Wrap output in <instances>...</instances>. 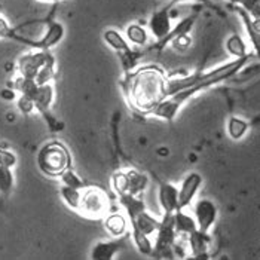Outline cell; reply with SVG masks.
Listing matches in <instances>:
<instances>
[{
  "instance_id": "3957f363",
  "label": "cell",
  "mask_w": 260,
  "mask_h": 260,
  "mask_svg": "<svg viewBox=\"0 0 260 260\" xmlns=\"http://www.w3.org/2000/svg\"><path fill=\"white\" fill-rule=\"evenodd\" d=\"M78 213L88 219H104L110 213V198L107 192L97 186L82 189Z\"/></svg>"
},
{
  "instance_id": "d6986e66",
  "label": "cell",
  "mask_w": 260,
  "mask_h": 260,
  "mask_svg": "<svg viewBox=\"0 0 260 260\" xmlns=\"http://www.w3.org/2000/svg\"><path fill=\"white\" fill-rule=\"evenodd\" d=\"M118 200H119L122 208L125 210V214H126L129 221L133 220L139 213H141L143 210H146V204L141 200V197H136V195L125 192V193L118 195Z\"/></svg>"
},
{
  "instance_id": "4dcf8cb0",
  "label": "cell",
  "mask_w": 260,
  "mask_h": 260,
  "mask_svg": "<svg viewBox=\"0 0 260 260\" xmlns=\"http://www.w3.org/2000/svg\"><path fill=\"white\" fill-rule=\"evenodd\" d=\"M11 35H12V28H11L9 22L5 20L3 17H0V39L11 38Z\"/></svg>"
},
{
  "instance_id": "e0dca14e",
  "label": "cell",
  "mask_w": 260,
  "mask_h": 260,
  "mask_svg": "<svg viewBox=\"0 0 260 260\" xmlns=\"http://www.w3.org/2000/svg\"><path fill=\"white\" fill-rule=\"evenodd\" d=\"M123 36L128 40L129 45H133L136 48L146 46L150 40V35H149L147 28L139 22H129L123 30Z\"/></svg>"
},
{
  "instance_id": "83f0119b",
  "label": "cell",
  "mask_w": 260,
  "mask_h": 260,
  "mask_svg": "<svg viewBox=\"0 0 260 260\" xmlns=\"http://www.w3.org/2000/svg\"><path fill=\"white\" fill-rule=\"evenodd\" d=\"M231 2L238 5L245 12H248L254 20L260 18V0H231Z\"/></svg>"
},
{
  "instance_id": "ffe728a7",
  "label": "cell",
  "mask_w": 260,
  "mask_h": 260,
  "mask_svg": "<svg viewBox=\"0 0 260 260\" xmlns=\"http://www.w3.org/2000/svg\"><path fill=\"white\" fill-rule=\"evenodd\" d=\"M126 176H128V193L141 197V193L149 186V177L136 168L126 170Z\"/></svg>"
},
{
  "instance_id": "d4e9b609",
  "label": "cell",
  "mask_w": 260,
  "mask_h": 260,
  "mask_svg": "<svg viewBox=\"0 0 260 260\" xmlns=\"http://www.w3.org/2000/svg\"><path fill=\"white\" fill-rule=\"evenodd\" d=\"M15 186V176L12 168L0 165V193L9 195Z\"/></svg>"
},
{
  "instance_id": "5bb4252c",
  "label": "cell",
  "mask_w": 260,
  "mask_h": 260,
  "mask_svg": "<svg viewBox=\"0 0 260 260\" xmlns=\"http://www.w3.org/2000/svg\"><path fill=\"white\" fill-rule=\"evenodd\" d=\"M104 229L112 238H123L128 232V219L119 211L109 213L104 219Z\"/></svg>"
},
{
  "instance_id": "ac0fdd59",
  "label": "cell",
  "mask_w": 260,
  "mask_h": 260,
  "mask_svg": "<svg viewBox=\"0 0 260 260\" xmlns=\"http://www.w3.org/2000/svg\"><path fill=\"white\" fill-rule=\"evenodd\" d=\"M186 210L187 208H180V210L174 211V214H173V217H174V229H176V234L179 237H187L195 229H198L193 216L190 213H187Z\"/></svg>"
},
{
  "instance_id": "ba28073f",
  "label": "cell",
  "mask_w": 260,
  "mask_h": 260,
  "mask_svg": "<svg viewBox=\"0 0 260 260\" xmlns=\"http://www.w3.org/2000/svg\"><path fill=\"white\" fill-rule=\"evenodd\" d=\"M202 184H204V179L198 171L189 173L181 180L180 187H179V210L189 208L192 205V202L197 198Z\"/></svg>"
},
{
  "instance_id": "2e32d148",
  "label": "cell",
  "mask_w": 260,
  "mask_h": 260,
  "mask_svg": "<svg viewBox=\"0 0 260 260\" xmlns=\"http://www.w3.org/2000/svg\"><path fill=\"white\" fill-rule=\"evenodd\" d=\"M238 14H240L241 20H242V24L245 25V31H247V36H248V40H250V45L253 46L254 52L257 54L259 52V46H260V22L259 20H254L248 12H245L242 8H237Z\"/></svg>"
},
{
  "instance_id": "30bf717a",
  "label": "cell",
  "mask_w": 260,
  "mask_h": 260,
  "mask_svg": "<svg viewBox=\"0 0 260 260\" xmlns=\"http://www.w3.org/2000/svg\"><path fill=\"white\" fill-rule=\"evenodd\" d=\"M123 248H125V242H123L122 238L99 241L91 248L89 257L92 260H113L118 257V254Z\"/></svg>"
},
{
  "instance_id": "7c38bea8",
  "label": "cell",
  "mask_w": 260,
  "mask_h": 260,
  "mask_svg": "<svg viewBox=\"0 0 260 260\" xmlns=\"http://www.w3.org/2000/svg\"><path fill=\"white\" fill-rule=\"evenodd\" d=\"M189 248H190V256L193 259H207L208 247H210V232H202L200 229H195L192 234L186 237Z\"/></svg>"
},
{
  "instance_id": "4316f807",
  "label": "cell",
  "mask_w": 260,
  "mask_h": 260,
  "mask_svg": "<svg viewBox=\"0 0 260 260\" xmlns=\"http://www.w3.org/2000/svg\"><path fill=\"white\" fill-rule=\"evenodd\" d=\"M112 189L116 195L128 192V176L126 171H116L112 176Z\"/></svg>"
},
{
  "instance_id": "4fadbf2b",
  "label": "cell",
  "mask_w": 260,
  "mask_h": 260,
  "mask_svg": "<svg viewBox=\"0 0 260 260\" xmlns=\"http://www.w3.org/2000/svg\"><path fill=\"white\" fill-rule=\"evenodd\" d=\"M31 100L35 103V107L38 112L43 113V115L48 113V110L51 109L52 103L55 100V88H54L52 82L38 85V89H36L35 95L31 97Z\"/></svg>"
},
{
  "instance_id": "d6a6232c",
  "label": "cell",
  "mask_w": 260,
  "mask_h": 260,
  "mask_svg": "<svg viewBox=\"0 0 260 260\" xmlns=\"http://www.w3.org/2000/svg\"><path fill=\"white\" fill-rule=\"evenodd\" d=\"M186 2H204V0H171L170 6H174L177 3H186Z\"/></svg>"
},
{
  "instance_id": "44dd1931",
  "label": "cell",
  "mask_w": 260,
  "mask_h": 260,
  "mask_svg": "<svg viewBox=\"0 0 260 260\" xmlns=\"http://www.w3.org/2000/svg\"><path fill=\"white\" fill-rule=\"evenodd\" d=\"M224 49H226V52L232 58H242V57L250 55L247 42L238 33H234V35H231L226 39V42H224Z\"/></svg>"
},
{
  "instance_id": "836d02e7",
  "label": "cell",
  "mask_w": 260,
  "mask_h": 260,
  "mask_svg": "<svg viewBox=\"0 0 260 260\" xmlns=\"http://www.w3.org/2000/svg\"><path fill=\"white\" fill-rule=\"evenodd\" d=\"M38 2H42V3H55V2H60V0H38Z\"/></svg>"
},
{
  "instance_id": "7a4b0ae2",
  "label": "cell",
  "mask_w": 260,
  "mask_h": 260,
  "mask_svg": "<svg viewBox=\"0 0 260 260\" xmlns=\"http://www.w3.org/2000/svg\"><path fill=\"white\" fill-rule=\"evenodd\" d=\"M72 155L64 143L57 140L46 141L42 144L36 156V164L42 174L46 177H60L72 167Z\"/></svg>"
},
{
  "instance_id": "9a60e30c",
  "label": "cell",
  "mask_w": 260,
  "mask_h": 260,
  "mask_svg": "<svg viewBox=\"0 0 260 260\" xmlns=\"http://www.w3.org/2000/svg\"><path fill=\"white\" fill-rule=\"evenodd\" d=\"M129 223H131V228L139 229L144 235L152 238V237H155V234H156V231L159 228L160 219H156L153 214H150L146 210H143Z\"/></svg>"
},
{
  "instance_id": "603a6c76",
  "label": "cell",
  "mask_w": 260,
  "mask_h": 260,
  "mask_svg": "<svg viewBox=\"0 0 260 260\" xmlns=\"http://www.w3.org/2000/svg\"><path fill=\"white\" fill-rule=\"evenodd\" d=\"M60 197L61 200H62V202H64L70 210H73V211H76V213L79 211L82 190L62 184L60 187Z\"/></svg>"
},
{
  "instance_id": "5b68a950",
  "label": "cell",
  "mask_w": 260,
  "mask_h": 260,
  "mask_svg": "<svg viewBox=\"0 0 260 260\" xmlns=\"http://www.w3.org/2000/svg\"><path fill=\"white\" fill-rule=\"evenodd\" d=\"M54 55L51 54V51H40L36 49L33 52H27L17 62V70H18V76L25 78V79L36 80L40 70L51 61H54Z\"/></svg>"
},
{
  "instance_id": "f1b7e54d",
  "label": "cell",
  "mask_w": 260,
  "mask_h": 260,
  "mask_svg": "<svg viewBox=\"0 0 260 260\" xmlns=\"http://www.w3.org/2000/svg\"><path fill=\"white\" fill-rule=\"evenodd\" d=\"M15 101H17V106H18L20 112L21 113H24V115H30V113H33V112L36 110V107H35V103H33V100H30L28 97L18 95Z\"/></svg>"
},
{
  "instance_id": "277c9868",
  "label": "cell",
  "mask_w": 260,
  "mask_h": 260,
  "mask_svg": "<svg viewBox=\"0 0 260 260\" xmlns=\"http://www.w3.org/2000/svg\"><path fill=\"white\" fill-rule=\"evenodd\" d=\"M103 40L106 42V45L109 48H112L118 54L126 73L131 69H134L137 58H136V54L133 52L131 45L128 43V40L125 39L123 33H120L116 28H106L103 31Z\"/></svg>"
},
{
  "instance_id": "6da1fadb",
  "label": "cell",
  "mask_w": 260,
  "mask_h": 260,
  "mask_svg": "<svg viewBox=\"0 0 260 260\" xmlns=\"http://www.w3.org/2000/svg\"><path fill=\"white\" fill-rule=\"evenodd\" d=\"M167 73L158 66H144L128 72L122 82V89L128 104L149 116V113L167 97Z\"/></svg>"
},
{
  "instance_id": "f546056e",
  "label": "cell",
  "mask_w": 260,
  "mask_h": 260,
  "mask_svg": "<svg viewBox=\"0 0 260 260\" xmlns=\"http://www.w3.org/2000/svg\"><path fill=\"white\" fill-rule=\"evenodd\" d=\"M168 45H171L173 48H176V49H179V51H186V49H189V46L192 45V38H190V35L179 36V38L171 40Z\"/></svg>"
},
{
  "instance_id": "52a82bcc",
  "label": "cell",
  "mask_w": 260,
  "mask_h": 260,
  "mask_svg": "<svg viewBox=\"0 0 260 260\" xmlns=\"http://www.w3.org/2000/svg\"><path fill=\"white\" fill-rule=\"evenodd\" d=\"M173 22H171V6H165L159 11H155L147 21V31L153 36V39L158 43L167 38V35L171 31Z\"/></svg>"
},
{
  "instance_id": "cb8c5ba5",
  "label": "cell",
  "mask_w": 260,
  "mask_h": 260,
  "mask_svg": "<svg viewBox=\"0 0 260 260\" xmlns=\"http://www.w3.org/2000/svg\"><path fill=\"white\" fill-rule=\"evenodd\" d=\"M131 238H133V242L136 245V248L140 251L141 254L144 256H152V251H153V242H152V238L144 235L143 232H140L139 229L136 228H131Z\"/></svg>"
},
{
  "instance_id": "1f68e13d",
  "label": "cell",
  "mask_w": 260,
  "mask_h": 260,
  "mask_svg": "<svg viewBox=\"0 0 260 260\" xmlns=\"http://www.w3.org/2000/svg\"><path fill=\"white\" fill-rule=\"evenodd\" d=\"M0 95H2V99L6 101H15L17 100V97H18V92L14 89V88H5L2 92H0Z\"/></svg>"
},
{
  "instance_id": "7402d4cb",
  "label": "cell",
  "mask_w": 260,
  "mask_h": 260,
  "mask_svg": "<svg viewBox=\"0 0 260 260\" xmlns=\"http://www.w3.org/2000/svg\"><path fill=\"white\" fill-rule=\"evenodd\" d=\"M248 128H250V123L240 116H231L226 123L228 136L234 141L242 140L245 137V134L248 133Z\"/></svg>"
},
{
  "instance_id": "8992f818",
  "label": "cell",
  "mask_w": 260,
  "mask_h": 260,
  "mask_svg": "<svg viewBox=\"0 0 260 260\" xmlns=\"http://www.w3.org/2000/svg\"><path fill=\"white\" fill-rule=\"evenodd\" d=\"M192 204H193L192 216L197 221L198 229L202 232H210L213 229V226L216 224L217 217H219L217 204L210 198H200Z\"/></svg>"
},
{
  "instance_id": "9c48e42d",
  "label": "cell",
  "mask_w": 260,
  "mask_h": 260,
  "mask_svg": "<svg viewBox=\"0 0 260 260\" xmlns=\"http://www.w3.org/2000/svg\"><path fill=\"white\" fill-rule=\"evenodd\" d=\"M66 36V27L62 22L58 21H51L46 27V30L43 31V35L39 39L33 43L31 48L40 49V51H51L52 48H55L61 40Z\"/></svg>"
},
{
  "instance_id": "484cf974",
  "label": "cell",
  "mask_w": 260,
  "mask_h": 260,
  "mask_svg": "<svg viewBox=\"0 0 260 260\" xmlns=\"http://www.w3.org/2000/svg\"><path fill=\"white\" fill-rule=\"evenodd\" d=\"M60 179L61 181H62V184L70 186V187H75V189H79V190L85 189V187L88 186V183L83 180L79 174L73 170V167L67 168V170L61 174Z\"/></svg>"
},
{
  "instance_id": "8fae6325",
  "label": "cell",
  "mask_w": 260,
  "mask_h": 260,
  "mask_svg": "<svg viewBox=\"0 0 260 260\" xmlns=\"http://www.w3.org/2000/svg\"><path fill=\"white\" fill-rule=\"evenodd\" d=\"M158 201L164 213H174L179 210V186L170 181H159Z\"/></svg>"
}]
</instances>
